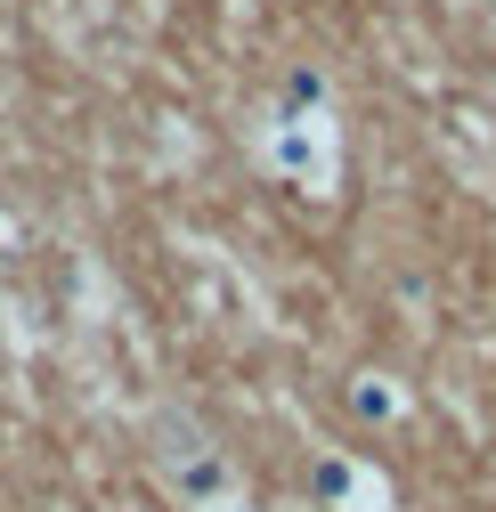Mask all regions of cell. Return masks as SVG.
<instances>
[{
  "label": "cell",
  "instance_id": "2",
  "mask_svg": "<svg viewBox=\"0 0 496 512\" xmlns=\"http://www.w3.org/2000/svg\"><path fill=\"white\" fill-rule=\"evenodd\" d=\"M269 163H277L293 187H326L334 155H326V131H318V114H277V131H269Z\"/></svg>",
  "mask_w": 496,
  "mask_h": 512
},
{
  "label": "cell",
  "instance_id": "6",
  "mask_svg": "<svg viewBox=\"0 0 496 512\" xmlns=\"http://www.w3.org/2000/svg\"><path fill=\"white\" fill-rule=\"evenodd\" d=\"M0 252H9V220H0Z\"/></svg>",
  "mask_w": 496,
  "mask_h": 512
},
{
  "label": "cell",
  "instance_id": "5",
  "mask_svg": "<svg viewBox=\"0 0 496 512\" xmlns=\"http://www.w3.org/2000/svg\"><path fill=\"white\" fill-rule=\"evenodd\" d=\"M204 512H236V496H228V504H204Z\"/></svg>",
  "mask_w": 496,
  "mask_h": 512
},
{
  "label": "cell",
  "instance_id": "4",
  "mask_svg": "<svg viewBox=\"0 0 496 512\" xmlns=\"http://www.w3.org/2000/svg\"><path fill=\"white\" fill-rule=\"evenodd\" d=\"M350 407H358V423H399L407 415V391H399L391 374H358L350 382Z\"/></svg>",
  "mask_w": 496,
  "mask_h": 512
},
{
  "label": "cell",
  "instance_id": "1",
  "mask_svg": "<svg viewBox=\"0 0 496 512\" xmlns=\"http://www.w3.org/2000/svg\"><path fill=\"white\" fill-rule=\"evenodd\" d=\"M155 464H163V480L179 488V504L188 512H204V504H228L236 496V472H228V456L188 423V415H163L155 423Z\"/></svg>",
  "mask_w": 496,
  "mask_h": 512
},
{
  "label": "cell",
  "instance_id": "3",
  "mask_svg": "<svg viewBox=\"0 0 496 512\" xmlns=\"http://www.w3.org/2000/svg\"><path fill=\"white\" fill-rule=\"evenodd\" d=\"M318 512H383L391 504V488H383V472L375 464H350V456H318Z\"/></svg>",
  "mask_w": 496,
  "mask_h": 512
}]
</instances>
